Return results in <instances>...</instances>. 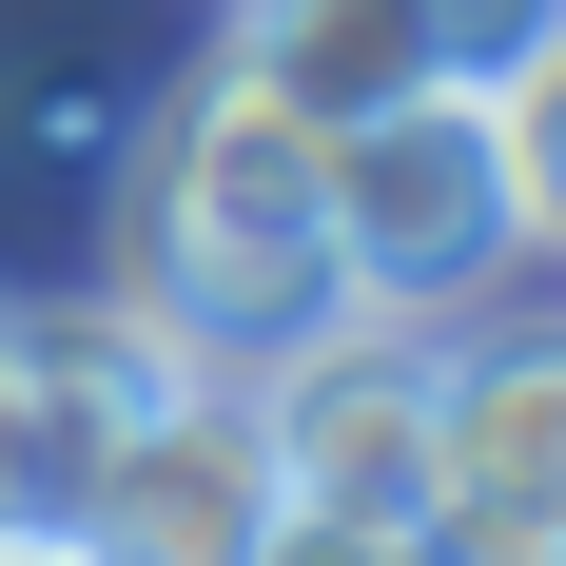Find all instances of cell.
<instances>
[{"instance_id":"cell-1","label":"cell","mask_w":566,"mask_h":566,"mask_svg":"<svg viewBox=\"0 0 566 566\" xmlns=\"http://www.w3.org/2000/svg\"><path fill=\"white\" fill-rule=\"evenodd\" d=\"M313 157H333V117L254 98V78H196V98L137 137L117 176V293L157 313L196 371H254L333 313V216H313Z\"/></svg>"},{"instance_id":"cell-2","label":"cell","mask_w":566,"mask_h":566,"mask_svg":"<svg viewBox=\"0 0 566 566\" xmlns=\"http://www.w3.org/2000/svg\"><path fill=\"white\" fill-rule=\"evenodd\" d=\"M313 216H333V313H410L430 333V313H469V293L509 274L566 196H547V157H527V117L489 78H410V98L333 117Z\"/></svg>"},{"instance_id":"cell-3","label":"cell","mask_w":566,"mask_h":566,"mask_svg":"<svg viewBox=\"0 0 566 566\" xmlns=\"http://www.w3.org/2000/svg\"><path fill=\"white\" fill-rule=\"evenodd\" d=\"M254 527H274L254 371H176V391H137V410L98 430V469H78L59 547H78V566H234Z\"/></svg>"},{"instance_id":"cell-4","label":"cell","mask_w":566,"mask_h":566,"mask_svg":"<svg viewBox=\"0 0 566 566\" xmlns=\"http://www.w3.org/2000/svg\"><path fill=\"white\" fill-rule=\"evenodd\" d=\"M254 430H274V509L410 527L430 509V333L410 313H313L293 352H254Z\"/></svg>"},{"instance_id":"cell-5","label":"cell","mask_w":566,"mask_h":566,"mask_svg":"<svg viewBox=\"0 0 566 566\" xmlns=\"http://www.w3.org/2000/svg\"><path fill=\"white\" fill-rule=\"evenodd\" d=\"M469 547H566V352L527 313H489L469 352H430V509Z\"/></svg>"},{"instance_id":"cell-6","label":"cell","mask_w":566,"mask_h":566,"mask_svg":"<svg viewBox=\"0 0 566 566\" xmlns=\"http://www.w3.org/2000/svg\"><path fill=\"white\" fill-rule=\"evenodd\" d=\"M234 78L293 98V117H371V98L430 78V0H254L234 20Z\"/></svg>"},{"instance_id":"cell-7","label":"cell","mask_w":566,"mask_h":566,"mask_svg":"<svg viewBox=\"0 0 566 566\" xmlns=\"http://www.w3.org/2000/svg\"><path fill=\"white\" fill-rule=\"evenodd\" d=\"M547 40H566V0H430V78H547Z\"/></svg>"},{"instance_id":"cell-8","label":"cell","mask_w":566,"mask_h":566,"mask_svg":"<svg viewBox=\"0 0 566 566\" xmlns=\"http://www.w3.org/2000/svg\"><path fill=\"white\" fill-rule=\"evenodd\" d=\"M234 566H410V527H352V509H274Z\"/></svg>"},{"instance_id":"cell-9","label":"cell","mask_w":566,"mask_h":566,"mask_svg":"<svg viewBox=\"0 0 566 566\" xmlns=\"http://www.w3.org/2000/svg\"><path fill=\"white\" fill-rule=\"evenodd\" d=\"M410 566H566V547H469V527H410Z\"/></svg>"},{"instance_id":"cell-10","label":"cell","mask_w":566,"mask_h":566,"mask_svg":"<svg viewBox=\"0 0 566 566\" xmlns=\"http://www.w3.org/2000/svg\"><path fill=\"white\" fill-rule=\"evenodd\" d=\"M0 566H78V547H59V527H0Z\"/></svg>"},{"instance_id":"cell-11","label":"cell","mask_w":566,"mask_h":566,"mask_svg":"<svg viewBox=\"0 0 566 566\" xmlns=\"http://www.w3.org/2000/svg\"><path fill=\"white\" fill-rule=\"evenodd\" d=\"M0 352H20V313H0Z\"/></svg>"}]
</instances>
